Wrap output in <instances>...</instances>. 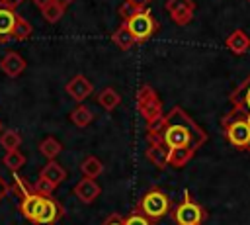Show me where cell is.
I'll return each mask as SVG.
<instances>
[{
    "label": "cell",
    "mask_w": 250,
    "mask_h": 225,
    "mask_svg": "<svg viewBox=\"0 0 250 225\" xmlns=\"http://www.w3.org/2000/svg\"><path fill=\"white\" fill-rule=\"evenodd\" d=\"M146 139L162 143L168 151L170 149L197 151L207 141V135L182 108H172L170 113L146 125Z\"/></svg>",
    "instance_id": "6da1fadb"
},
{
    "label": "cell",
    "mask_w": 250,
    "mask_h": 225,
    "mask_svg": "<svg viewBox=\"0 0 250 225\" xmlns=\"http://www.w3.org/2000/svg\"><path fill=\"white\" fill-rule=\"evenodd\" d=\"M223 125V131H225V137L229 139V143L232 147H238V149H248L250 147V127L244 119V115L236 110H232L230 113H227L221 121Z\"/></svg>",
    "instance_id": "7a4b0ae2"
},
{
    "label": "cell",
    "mask_w": 250,
    "mask_h": 225,
    "mask_svg": "<svg viewBox=\"0 0 250 225\" xmlns=\"http://www.w3.org/2000/svg\"><path fill=\"white\" fill-rule=\"evenodd\" d=\"M170 198L166 192H162L160 188H150L137 203V211L143 213L145 217H148L150 221H158L160 217H164L170 211Z\"/></svg>",
    "instance_id": "3957f363"
},
{
    "label": "cell",
    "mask_w": 250,
    "mask_h": 225,
    "mask_svg": "<svg viewBox=\"0 0 250 225\" xmlns=\"http://www.w3.org/2000/svg\"><path fill=\"white\" fill-rule=\"evenodd\" d=\"M66 178V170L57 162V160H49L41 172H39V180L33 184V190L39 192L41 196H51L53 190Z\"/></svg>",
    "instance_id": "277c9868"
},
{
    "label": "cell",
    "mask_w": 250,
    "mask_h": 225,
    "mask_svg": "<svg viewBox=\"0 0 250 225\" xmlns=\"http://www.w3.org/2000/svg\"><path fill=\"white\" fill-rule=\"evenodd\" d=\"M174 221L178 225H201L205 211L203 207L189 196V192L184 194V200L174 207Z\"/></svg>",
    "instance_id": "5b68a950"
},
{
    "label": "cell",
    "mask_w": 250,
    "mask_h": 225,
    "mask_svg": "<svg viewBox=\"0 0 250 225\" xmlns=\"http://www.w3.org/2000/svg\"><path fill=\"white\" fill-rule=\"evenodd\" d=\"M137 108H139L141 115L146 119V125H150L162 117V104L150 86H141V90L137 94Z\"/></svg>",
    "instance_id": "8992f818"
},
{
    "label": "cell",
    "mask_w": 250,
    "mask_h": 225,
    "mask_svg": "<svg viewBox=\"0 0 250 225\" xmlns=\"http://www.w3.org/2000/svg\"><path fill=\"white\" fill-rule=\"evenodd\" d=\"M125 25H127V29L133 33V37L137 39V43L148 39V37L154 33V29H156V22H154V18H152L146 10L137 12L131 20L125 22Z\"/></svg>",
    "instance_id": "52a82bcc"
},
{
    "label": "cell",
    "mask_w": 250,
    "mask_h": 225,
    "mask_svg": "<svg viewBox=\"0 0 250 225\" xmlns=\"http://www.w3.org/2000/svg\"><path fill=\"white\" fill-rule=\"evenodd\" d=\"M62 215H64L62 205H61L55 198L47 196V198L43 200V205H41V209H39V213H37L33 225H55Z\"/></svg>",
    "instance_id": "ba28073f"
},
{
    "label": "cell",
    "mask_w": 250,
    "mask_h": 225,
    "mask_svg": "<svg viewBox=\"0 0 250 225\" xmlns=\"http://www.w3.org/2000/svg\"><path fill=\"white\" fill-rule=\"evenodd\" d=\"M166 10H168V14L172 16V20L178 25H186L193 18L195 4L191 0H168L166 2Z\"/></svg>",
    "instance_id": "9c48e42d"
},
{
    "label": "cell",
    "mask_w": 250,
    "mask_h": 225,
    "mask_svg": "<svg viewBox=\"0 0 250 225\" xmlns=\"http://www.w3.org/2000/svg\"><path fill=\"white\" fill-rule=\"evenodd\" d=\"M45 198H47V196H41V194L35 192L33 186H31V192H27V194L20 200V211H21V215H23L29 223L35 221V217H37V213H39V209H41Z\"/></svg>",
    "instance_id": "30bf717a"
},
{
    "label": "cell",
    "mask_w": 250,
    "mask_h": 225,
    "mask_svg": "<svg viewBox=\"0 0 250 225\" xmlns=\"http://www.w3.org/2000/svg\"><path fill=\"white\" fill-rule=\"evenodd\" d=\"M0 70H2L6 76L16 78V76H20V74L25 70V59H23L20 53H16V51H8V53H4L2 59H0Z\"/></svg>",
    "instance_id": "8fae6325"
},
{
    "label": "cell",
    "mask_w": 250,
    "mask_h": 225,
    "mask_svg": "<svg viewBox=\"0 0 250 225\" xmlns=\"http://www.w3.org/2000/svg\"><path fill=\"white\" fill-rule=\"evenodd\" d=\"M92 92H94L92 82H90L86 76H82V74H76V76H72V78L66 82V94H68L70 98H74L76 102L86 100Z\"/></svg>",
    "instance_id": "7c38bea8"
},
{
    "label": "cell",
    "mask_w": 250,
    "mask_h": 225,
    "mask_svg": "<svg viewBox=\"0 0 250 225\" xmlns=\"http://www.w3.org/2000/svg\"><path fill=\"white\" fill-rule=\"evenodd\" d=\"M102 194V188L96 180L92 178H82L80 182H76L74 186V196L82 202V203H94L96 198Z\"/></svg>",
    "instance_id": "4fadbf2b"
},
{
    "label": "cell",
    "mask_w": 250,
    "mask_h": 225,
    "mask_svg": "<svg viewBox=\"0 0 250 225\" xmlns=\"http://www.w3.org/2000/svg\"><path fill=\"white\" fill-rule=\"evenodd\" d=\"M18 16L14 14L12 6H0V43L14 35Z\"/></svg>",
    "instance_id": "5bb4252c"
},
{
    "label": "cell",
    "mask_w": 250,
    "mask_h": 225,
    "mask_svg": "<svg viewBox=\"0 0 250 225\" xmlns=\"http://www.w3.org/2000/svg\"><path fill=\"white\" fill-rule=\"evenodd\" d=\"M230 102L234 104L232 110H236L240 113L250 112V76L240 84V88H236V92L230 96Z\"/></svg>",
    "instance_id": "9a60e30c"
},
{
    "label": "cell",
    "mask_w": 250,
    "mask_h": 225,
    "mask_svg": "<svg viewBox=\"0 0 250 225\" xmlns=\"http://www.w3.org/2000/svg\"><path fill=\"white\" fill-rule=\"evenodd\" d=\"M225 45H227L234 55H244V53L250 49V37L246 35V31L234 29V31L225 39Z\"/></svg>",
    "instance_id": "2e32d148"
},
{
    "label": "cell",
    "mask_w": 250,
    "mask_h": 225,
    "mask_svg": "<svg viewBox=\"0 0 250 225\" xmlns=\"http://www.w3.org/2000/svg\"><path fill=\"white\" fill-rule=\"evenodd\" d=\"M146 158L156 168H166L168 166V149L158 141H150V145L146 147Z\"/></svg>",
    "instance_id": "e0dca14e"
},
{
    "label": "cell",
    "mask_w": 250,
    "mask_h": 225,
    "mask_svg": "<svg viewBox=\"0 0 250 225\" xmlns=\"http://www.w3.org/2000/svg\"><path fill=\"white\" fill-rule=\"evenodd\" d=\"M80 172H82V176L84 178H92V180H96L102 172H104V164H102V160L98 158V157H86L82 162H80Z\"/></svg>",
    "instance_id": "ac0fdd59"
},
{
    "label": "cell",
    "mask_w": 250,
    "mask_h": 225,
    "mask_svg": "<svg viewBox=\"0 0 250 225\" xmlns=\"http://www.w3.org/2000/svg\"><path fill=\"white\" fill-rule=\"evenodd\" d=\"M111 41L115 43V47H119V49H123V51L131 49V47L137 43V39L133 37V33L127 29V25H125V23H123V25H119V27L113 31Z\"/></svg>",
    "instance_id": "d6986e66"
},
{
    "label": "cell",
    "mask_w": 250,
    "mask_h": 225,
    "mask_svg": "<svg viewBox=\"0 0 250 225\" xmlns=\"http://www.w3.org/2000/svg\"><path fill=\"white\" fill-rule=\"evenodd\" d=\"M98 104H100L104 110L111 112V110H115V108L121 104V96H119V92H117L115 88L107 86V88H104V90L98 94Z\"/></svg>",
    "instance_id": "ffe728a7"
},
{
    "label": "cell",
    "mask_w": 250,
    "mask_h": 225,
    "mask_svg": "<svg viewBox=\"0 0 250 225\" xmlns=\"http://www.w3.org/2000/svg\"><path fill=\"white\" fill-rule=\"evenodd\" d=\"M193 155H195V151H191V149H170L168 151V166L182 168L191 160Z\"/></svg>",
    "instance_id": "44dd1931"
},
{
    "label": "cell",
    "mask_w": 250,
    "mask_h": 225,
    "mask_svg": "<svg viewBox=\"0 0 250 225\" xmlns=\"http://www.w3.org/2000/svg\"><path fill=\"white\" fill-rule=\"evenodd\" d=\"M39 151L41 155L47 158V160H55L59 157V153L62 151V145L61 141H57L55 137H45L39 141Z\"/></svg>",
    "instance_id": "7402d4cb"
},
{
    "label": "cell",
    "mask_w": 250,
    "mask_h": 225,
    "mask_svg": "<svg viewBox=\"0 0 250 225\" xmlns=\"http://www.w3.org/2000/svg\"><path fill=\"white\" fill-rule=\"evenodd\" d=\"M92 119H94V113H92V110L86 108L84 104L76 106V108L70 112V121H72L76 127H86V125L92 123Z\"/></svg>",
    "instance_id": "603a6c76"
},
{
    "label": "cell",
    "mask_w": 250,
    "mask_h": 225,
    "mask_svg": "<svg viewBox=\"0 0 250 225\" xmlns=\"http://www.w3.org/2000/svg\"><path fill=\"white\" fill-rule=\"evenodd\" d=\"M2 162H4V166H6L8 170L18 172V170L25 164V157H23V153H20V151L16 149V151H8V153L4 155V158H2Z\"/></svg>",
    "instance_id": "cb8c5ba5"
},
{
    "label": "cell",
    "mask_w": 250,
    "mask_h": 225,
    "mask_svg": "<svg viewBox=\"0 0 250 225\" xmlns=\"http://www.w3.org/2000/svg\"><path fill=\"white\" fill-rule=\"evenodd\" d=\"M20 143H21V135L18 131H14V129H8V131H4L0 135V145L6 149V153L8 151H16L20 147Z\"/></svg>",
    "instance_id": "d4e9b609"
},
{
    "label": "cell",
    "mask_w": 250,
    "mask_h": 225,
    "mask_svg": "<svg viewBox=\"0 0 250 225\" xmlns=\"http://www.w3.org/2000/svg\"><path fill=\"white\" fill-rule=\"evenodd\" d=\"M43 18L49 22V23H55V22H59L61 18H62V14H64V10L59 6V4H55V2H49L43 10Z\"/></svg>",
    "instance_id": "484cf974"
},
{
    "label": "cell",
    "mask_w": 250,
    "mask_h": 225,
    "mask_svg": "<svg viewBox=\"0 0 250 225\" xmlns=\"http://www.w3.org/2000/svg\"><path fill=\"white\" fill-rule=\"evenodd\" d=\"M31 35V25H29V22H25L23 18H20L18 16V20H16V27H14V39H27Z\"/></svg>",
    "instance_id": "4316f807"
},
{
    "label": "cell",
    "mask_w": 250,
    "mask_h": 225,
    "mask_svg": "<svg viewBox=\"0 0 250 225\" xmlns=\"http://www.w3.org/2000/svg\"><path fill=\"white\" fill-rule=\"evenodd\" d=\"M123 225H156V221H150L148 217H145L143 213H139V211L135 209L131 215H127V217L123 219Z\"/></svg>",
    "instance_id": "83f0119b"
},
{
    "label": "cell",
    "mask_w": 250,
    "mask_h": 225,
    "mask_svg": "<svg viewBox=\"0 0 250 225\" xmlns=\"http://www.w3.org/2000/svg\"><path fill=\"white\" fill-rule=\"evenodd\" d=\"M117 12H119V16L123 18V22H127V20H131V18H133L137 12H141V10H139V8H135L131 2H127V0H125V2L119 6V10H117Z\"/></svg>",
    "instance_id": "f1b7e54d"
},
{
    "label": "cell",
    "mask_w": 250,
    "mask_h": 225,
    "mask_svg": "<svg viewBox=\"0 0 250 225\" xmlns=\"http://www.w3.org/2000/svg\"><path fill=\"white\" fill-rule=\"evenodd\" d=\"M127 2H131L135 8H139V10H145L152 0H127Z\"/></svg>",
    "instance_id": "f546056e"
},
{
    "label": "cell",
    "mask_w": 250,
    "mask_h": 225,
    "mask_svg": "<svg viewBox=\"0 0 250 225\" xmlns=\"http://www.w3.org/2000/svg\"><path fill=\"white\" fill-rule=\"evenodd\" d=\"M102 225H123V219H121L119 215H111V217L105 219V223H102Z\"/></svg>",
    "instance_id": "4dcf8cb0"
},
{
    "label": "cell",
    "mask_w": 250,
    "mask_h": 225,
    "mask_svg": "<svg viewBox=\"0 0 250 225\" xmlns=\"http://www.w3.org/2000/svg\"><path fill=\"white\" fill-rule=\"evenodd\" d=\"M8 194V184L2 180V176H0V202H2V198Z\"/></svg>",
    "instance_id": "1f68e13d"
},
{
    "label": "cell",
    "mask_w": 250,
    "mask_h": 225,
    "mask_svg": "<svg viewBox=\"0 0 250 225\" xmlns=\"http://www.w3.org/2000/svg\"><path fill=\"white\" fill-rule=\"evenodd\" d=\"M53 2H55V4H59V6L64 10V8H66V6H70L74 0H53Z\"/></svg>",
    "instance_id": "d6a6232c"
},
{
    "label": "cell",
    "mask_w": 250,
    "mask_h": 225,
    "mask_svg": "<svg viewBox=\"0 0 250 225\" xmlns=\"http://www.w3.org/2000/svg\"><path fill=\"white\" fill-rule=\"evenodd\" d=\"M49 2H53V0H33V4H35V6H39L41 10H43V8H45Z\"/></svg>",
    "instance_id": "836d02e7"
},
{
    "label": "cell",
    "mask_w": 250,
    "mask_h": 225,
    "mask_svg": "<svg viewBox=\"0 0 250 225\" xmlns=\"http://www.w3.org/2000/svg\"><path fill=\"white\" fill-rule=\"evenodd\" d=\"M6 2V6H16V4H20L21 0H4Z\"/></svg>",
    "instance_id": "e575fe53"
},
{
    "label": "cell",
    "mask_w": 250,
    "mask_h": 225,
    "mask_svg": "<svg viewBox=\"0 0 250 225\" xmlns=\"http://www.w3.org/2000/svg\"><path fill=\"white\" fill-rule=\"evenodd\" d=\"M244 115V119H246V123H248V127H250V112H246V113H242Z\"/></svg>",
    "instance_id": "d590c367"
},
{
    "label": "cell",
    "mask_w": 250,
    "mask_h": 225,
    "mask_svg": "<svg viewBox=\"0 0 250 225\" xmlns=\"http://www.w3.org/2000/svg\"><path fill=\"white\" fill-rule=\"evenodd\" d=\"M0 131H2V123H0Z\"/></svg>",
    "instance_id": "8d00e7d4"
},
{
    "label": "cell",
    "mask_w": 250,
    "mask_h": 225,
    "mask_svg": "<svg viewBox=\"0 0 250 225\" xmlns=\"http://www.w3.org/2000/svg\"><path fill=\"white\" fill-rule=\"evenodd\" d=\"M248 2H250V0H248Z\"/></svg>",
    "instance_id": "74e56055"
}]
</instances>
